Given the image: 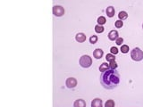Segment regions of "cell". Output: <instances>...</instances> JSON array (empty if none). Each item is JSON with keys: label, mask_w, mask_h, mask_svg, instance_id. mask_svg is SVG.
Returning <instances> with one entry per match:
<instances>
[{"label": "cell", "mask_w": 143, "mask_h": 107, "mask_svg": "<svg viewBox=\"0 0 143 107\" xmlns=\"http://www.w3.org/2000/svg\"><path fill=\"white\" fill-rule=\"evenodd\" d=\"M99 80L104 88L107 90L115 89L120 83V74L116 70L109 69L101 73Z\"/></svg>", "instance_id": "6da1fadb"}, {"label": "cell", "mask_w": 143, "mask_h": 107, "mask_svg": "<svg viewBox=\"0 0 143 107\" xmlns=\"http://www.w3.org/2000/svg\"><path fill=\"white\" fill-rule=\"evenodd\" d=\"M131 58L135 62H141L143 60V51L140 47H134L131 51Z\"/></svg>", "instance_id": "7a4b0ae2"}, {"label": "cell", "mask_w": 143, "mask_h": 107, "mask_svg": "<svg viewBox=\"0 0 143 107\" xmlns=\"http://www.w3.org/2000/svg\"><path fill=\"white\" fill-rule=\"evenodd\" d=\"M79 64L82 68H90L92 65V58L88 54L82 55L79 60Z\"/></svg>", "instance_id": "3957f363"}, {"label": "cell", "mask_w": 143, "mask_h": 107, "mask_svg": "<svg viewBox=\"0 0 143 107\" xmlns=\"http://www.w3.org/2000/svg\"><path fill=\"white\" fill-rule=\"evenodd\" d=\"M64 13H65V11H64V7L61 5H55L53 7V13L56 17H62Z\"/></svg>", "instance_id": "277c9868"}, {"label": "cell", "mask_w": 143, "mask_h": 107, "mask_svg": "<svg viewBox=\"0 0 143 107\" xmlns=\"http://www.w3.org/2000/svg\"><path fill=\"white\" fill-rule=\"evenodd\" d=\"M65 86H66L68 88H74L77 86V80L75 78L70 77L66 79L65 81Z\"/></svg>", "instance_id": "5b68a950"}, {"label": "cell", "mask_w": 143, "mask_h": 107, "mask_svg": "<svg viewBox=\"0 0 143 107\" xmlns=\"http://www.w3.org/2000/svg\"><path fill=\"white\" fill-rule=\"evenodd\" d=\"M103 55H104V51H103L101 48H97V49H95L94 52H93V57H94L95 59H97V60L101 59V58L103 57Z\"/></svg>", "instance_id": "8992f818"}, {"label": "cell", "mask_w": 143, "mask_h": 107, "mask_svg": "<svg viewBox=\"0 0 143 107\" xmlns=\"http://www.w3.org/2000/svg\"><path fill=\"white\" fill-rule=\"evenodd\" d=\"M107 37H108V39L109 40H111V41H115L116 40V39L119 38V34H118V31L117 30H111V31H109L108 35H107Z\"/></svg>", "instance_id": "52a82bcc"}, {"label": "cell", "mask_w": 143, "mask_h": 107, "mask_svg": "<svg viewBox=\"0 0 143 107\" xmlns=\"http://www.w3.org/2000/svg\"><path fill=\"white\" fill-rule=\"evenodd\" d=\"M75 39H76L77 42L79 43H82L86 40V35L82 32H79V33H77L76 36H75Z\"/></svg>", "instance_id": "ba28073f"}, {"label": "cell", "mask_w": 143, "mask_h": 107, "mask_svg": "<svg viewBox=\"0 0 143 107\" xmlns=\"http://www.w3.org/2000/svg\"><path fill=\"white\" fill-rule=\"evenodd\" d=\"M91 107H103V102L100 98H95L91 102Z\"/></svg>", "instance_id": "9c48e42d"}, {"label": "cell", "mask_w": 143, "mask_h": 107, "mask_svg": "<svg viewBox=\"0 0 143 107\" xmlns=\"http://www.w3.org/2000/svg\"><path fill=\"white\" fill-rule=\"evenodd\" d=\"M73 107H86V102L83 99H77L73 103Z\"/></svg>", "instance_id": "30bf717a"}, {"label": "cell", "mask_w": 143, "mask_h": 107, "mask_svg": "<svg viewBox=\"0 0 143 107\" xmlns=\"http://www.w3.org/2000/svg\"><path fill=\"white\" fill-rule=\"evenodd\" d=\"M115 11L113 6H108L107 9H106V13H107V17H109V18L114 17V16H115Z\"/></svg>", "instance_id": "8fae6325"}, {"label": "cell", "mask_w": 143, "mask_h": 107, "mask_svg": "<svg viewBox=\"0 0 143 107\" xmlns=\"http://www.w3.org/2000/svg\"><path fill=\"white\" fill-rule=\"evenodd\" d=\"M118 18H119L120 21H124V20H126L127 18H128V13H126L125 11H121L119 13V14H118Z\"/></svg>", "instance_id": "7c38bea8"}, {"label": "cell", "mask_w": 143, "mask_h": 107, "mask_svg": "<svg viewBox=\"0 0 143 107\" xmlns=\"http://www.w3.org/2000/svg\"><path fill=\"white\" fill-rule=\"evenodd\" d=\"M109 69H110V67H109V63H107V62H103L100 66H99V71L104 72V71H107V70H109Z\"/></svg>", "instance_id": "4fadbf2b"}, {"label": "cell", "mask_w": 143, "mask_h": 107, "mask_svg": "<svg viewBox=\"0 0 143 107\" xmlns=\"http://www.w3.org/2000/svg\"><path fill=\"white\" fill-rule=\"evenodd\" d=\"M97 21H98V25L103 26L106 22H107V20H106V18L104 17V16H99V17L98 18V20H97Z\"/></svg>", "instance_id": "5bb4252c"}, {"label": "cell", "mask_w": 143, "mask_h": 107, "mask_svg": "<svg viewBox=\"0 0 143 107\" xmlns=\"http://www.w3.org/2000/svg\"><path fill=\"white\" fill-rule=\"evenodd\" d=\"M104 30H105V28H104L103 26L98 25V24H97V25L95 26V31H96L97 33H103Z\"/></svg>", "instance_id": "9a60e30c"}, {"label": "cell", "mask_w": 143, "mask_h": 107, "mask_svg": "<svg viewBox=\"0 0 143 107\" xmlns=\"http://www.w3.org/2000/svg\"><path fill=\"white\" fill-rule=\"evenodd\" d=\"M106 60H107V62H113V61H115V57L114 54H107V55H106Z\"/></svg>", "instance_id": "2e32d148"}, {"label": "cell", "mask_w": 143, "mask_h": 107, "mask_svg": "<svg viewBox=\"0 0 143 107\" xmlns=\"http://www.w3.org/2000/svg\"><path fill=\"white\" fill-rule=\"evenodd\" d=\"M130 50L129 47L127 45H122L121 46V48H120V51L122 52L123 54H127Z\"/></svg>", "instance_id": "e0dca14e"}, {"label": "cell", "mask_w": 143, "mask_h": 107, "mask_svg": "<svg viewBox=\"0 0 143 107\" xmlns=\"http://www.w3.org/2000/svg\"><path fill=\"white\" fill-rule=\"evenodd\" d=\"M115 101L113 99H109L105 104V107H115Z\"/></svg>", "instance_id": "ac0fdd59"}, {"label": "cell", "mask_w": 143, "mask_h": 107, "mask_svg": "<svg viewBox=\"0 0 143 107\" xmlns=\"http://www.w3.org/2000/svg\"><path fill=\"white\" fill-rule=\"evenodd\" d=\"M98 36H96V35H92L91 37L90 38V44H92V45H94V44H96L97 42H98Z\"/></svg>", "instance_id": "d6986e66"}, {"label": "cell", "mask_w": 143, "mask_h": 107, "mask_svg": "<svg viewBox=\"0 0 143 107\" xmlns=\"http://www.w3.org/2000/svg\"><path fill=\"white\" fill-rule=\"evenodd\" d=\"M109 67H110V69L111 70H116L118 67V64L117 62H115V61H113V62H109Z\"/></svg>", "instance_id": "ffe728a7"}, {"label": "cell", "mask_w": 143, "mask_h": 107, "mask_svg": "<svg viewBox=\"0 0 143 107\" xmlns=\"http://www.w3.org/2000/svg\"><path fill=\"white\" fill-rule=\"evenodd\" d=\"M115 28H117V29L122 28L123 26H124V22H123L122 21L118 20V21H116L115 22Z\"/></svg>", "instance_id": "44dd1931"}, {"label": "cell", "mask_w": 143, "mask_h": 107, "mask_svg": "<svg viewBox=\"0 0 143 107\" xmlns=\"http://www.w3.org/2000/svg\"><path fill=\"white\" fill-rule=\"evenodd\" d=\"M110 52H111L112 54H114V55H115V54H118V48L115 47H112L111 48H110Z\"/></svg>", "instance_id": "7402d4cb"}, {"label": "cell", "mask_w": 143, "mask_h": 107, "mask_svg": "<svg viewBox=\"0 0 143 107\" xmlns=\"http://www.w3.org/2000/svg\"><path fill=\"white\" fill-rule=\"evenodd\" d=\"M115 43H116V45H118V46H122L123 45V43H124V39L123 38H118L116 40H115Z\"/></svg>", "instance_id": "603a6c76"}, {"label": "cell", "mask_w": 143, "mask_h": 107, "mask_svg": "<svg viewBox=\"0 0 143 107\" xmlns=\"http://www.w3.org/2000/svg\"><path fill=\"white\" fill-rule=\"evenodd\" d=\"M142 29H143V23H142Z\"/></svg>", "instance_id": "cb8c5ba5"}]
</instances>
